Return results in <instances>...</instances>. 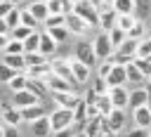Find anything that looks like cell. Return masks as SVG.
<instances>
[{
    "instance_id": "6da1fadb",
    "label": "cell",
    "mask_w": 151,
    "mask_h": 137,
    "mask_svg": "<svg viewBox=\"0 0 151 137\" xmlns=\"http://www.w3.org/2000/svg\"><path fill=\"white\" fill-rule=\"evenodd\" d=\"M73 14L80 17V19L87 24V28H90V26H99V14H97V9L92 7L90 0H80V2H76V5H73Z\"/></svg>"
},
{
    "instance_id": "7a4b0ae2",
    "label": "cell",
    "mask_w": 151,
    "mask_h": 137,
    "mask_svg": "<svg viewBox=\"0 0 151 137\" xmlns=\"http://www.w3.org/2000/svg\"><path fill=\"white\" fill-rule=\"evenodd\" d=\"M47 120H50V130L52 132H59V130H66V128L73 125V113L68 109H54L47 116Z\"/></svg>"
},
{
    "instance_id": "3957f363",
    "label": "cell",
    "mask_w": 151,
    "mask_h": 137,
    "mask_svg": "<svg viewBox=\"0 0 151 137\" xmlns=\"http://www.w3.org/2000/svg\"><path fill=\"white\" fill-rule=\"evenodd\" d=\"M92 52H94V57H97V59H101V61H106V59L113 54V47H111V43H109V35H106V33H99V35L92 40Z\"/></svg>"
},
{
    "instance_id": "277c9868",
    "label": "cell",
    "mask_w": 151,
    "mask_h": 137,
    "mask_svg": "<svg viewBox=\"0 0 151 137\" xmlns=\"http://www.w3.org/2000/svg\"><path fill=\"white\" fill-rule=\"evenodd\" d=\"M73 59H78L80 64H85L87 68H92V66L97 64V57H94V52H92V43H78Z\"/></svg>"
},
{
    "instance_id": "5b68a950",
    "label": "cell",
    "mask_w": 151,
    "mask_h": 137,
    "mask_svg": "<svg viewBox=\"0 0 151 137\" xmlns=\"http://www.w3.org/2000/svg\"><path fill=\"white\" fill-rule=\"evenodd\" d=\"M66 61H68V68H71V73H73V83H76V85H83L85 80H90L92 68H87V66L80 64L78 59H66Z\"/></svg>"
},
{
    "instance_id": "8992f818",
    "label": "cell",
    "mask_w": 151,
    "mask_h": 137,
    "mask_svg": "<svg viewBox=\"0 0 151 137\" xmlns=\"http://www.w3.org/2000/svg\"><path fill=\"white\" fill-rule=\"evenodd\" d=\"M42 83H45V90H50V92H54V94H57V92H78L73 85H68L66 80H61V78L54 76V73H50Z\"/></svg>"
},
{
    "instance_id": "52a82bcc",
    "label": "cell",
    "mask_w": 151,
    "mask_h": 137,
    "mask_svg": "<svg viewBox=\"0 0 151 137\" xmlns=\"http://www.w3.org/2000/svg\"><path fill=\"white\" fill-rule=\"evenodd\" d=\"M50 66H52V73H54V76H59V78H61V80H66L68 85L78 87V85L73 83V73H71V68H68V61H66V59H54V61H50Z\"/></svg>"
},
{
    "instance_id": "ba28073f",
    "label": "cell",
    "mask_w": 151,
    "mask_h": 137,
    "mask_svg": "<svg viewBox=\"0 0 151 137\" xmlns=\"http://www.w3.org/2000/svg\"><path fill=\"white\" fill-rule=\"evenodd\" d=\"M106 97H109V102H111L113 109H125V106H127V90H125L123 85H120V87H109Z\"/></svg>"
},
{
    "instance_id": "9c48e42d",
    "label": "cell",
    "mask_w": 151,
    "mask_h": 137,
    "mask_svg": "<svg viewBox=\"0 0 151 137\" xmlns=\"http://www.w3.org/2000/svg\"><path fill=\"white\" fill-rule=\"evenodd\" d=\"M33 104H40V97H35L31 90L14 92V109H26V106H33Z\"/></svg>"
},
{
    "instance_id": "30bf717a",
    "label": "cell",
    "mask_w": 151,
    "mask_h": 137,
    "mask_svg": "<svg viewBox=\"0 0 151 137\" xmlns=\"http://www.w3.org/2000/svg\"><path fill=\"white\" fill-rule=\"evenodd\" d=\"M54 102H57V109H68V111H73V106L80 102V94H78V92H57V94H54Z\"/></svg>"
},
{
    "instance_id": "8fae6325",
    "label": "cell",
    "mask_w": 151,
    "mask_h": 137,
    "mask_svg": "<svg viewBox=\"0 0 151 137\" xmlns=\"http://www.w3.org/2000/svg\"><path fill=\"white\" fill-rule=\"evenodd\" d=\"M64 28H66L68 33L80 35V33H85V31H87V24H85L80 17H76V14L71 12V14H66V17H64Z\"/></svg>"
},
{
    "instance_id": "7c38bea8",
    "label": "cell",
    "mask_w": 151,
    "mask_h": 137,
    "mask_svg": "<svg viewBox=\"0 0 151 137\" xmlns=\"http://www.w3.org/2000/svg\"><path fill=\"white\" fill-rule=\"evenodd\" d=\"M50 73H52V66H50V61H45V64H38V66H28L24 76L31 78V80H45Z\"/></svg>"
},
{
    "instance_id": "4fadbf2b",
    "label": "cell",
    "mask_w": 151,
    "mask_h": 137,
    "mask_svg": "<svg viewBox=\"0 0 151 137\" xmlns=\"http://www.w3.org/2000/svg\"><path fill=\"white\" fill-rule=\"evenodd\" d=\"M104 80H106L109 87H120V85H125V83H127V80H125V66H111V71H109V76H106Z\"/></svg>"
},
{
    "instance_id": "5bb4252c",
    "label": "cell",
    "mask_w": 151,
    "mask_h": 137,
    "mask_svg": "<svg viewBox=\"0 0 151 137\" xmlns=\"http://www.w3.org/2000/svg\"><path fill=\"white\" fill-rule=\"evenodd\" d=\"M19 116H21V120H28V123H35L38 118H42V116H45V109H42V104H33V106H26V109H19Z\"/></svg>"
},
{
    "instance_id": "9a60e30c",
    "label": "cell",
    "mask_w": 151,
    "mask_h": 137,
    "mask_svg": "<svg viewBox=\"0 0 151 137\" xmlns=\"http://www.w3.org/2000/svg\"><path fill=\"white\" fill-rule=\"evenodd\" d=\"M132 118H134V128H144V130L151 128V111H149L146 106L134 109V111H132Z\"/></svg>"
},
{
    "instance_id": "2e32d148",
    "label": "cell",
    "mask_w": 151,
    "mask_h": 137,
    "mask_svg": "<svg viewBox=\"0 0 151 137\" xmlns=\"http://www.w3.org/2000/svg\"><path fill=\"white\" fill-rule=\"evenodd\" d=\"M38 52H40V54H42L45 59H47L50 54H54V52H57V43H54V40H52V38H50V35H47L45 31L40 33V43H38Z\"/></svg>"
},
{
    "instance_id": "e0dca14e",
    "label": "cell",
    "mask_w": 151,
    "mask_h": 137,
    "mask_svg": "<svg viewBox=\"0 0 151 137\" xmlns=\"http://www.w3.org/2000/svg\"><path fill=\"white\" fill-rule=\"evenodd\" d=\"M146 104V92H144V87L139 85L137 90H132V92H127V106L134 111V109H139V106H144Z\"/></svg>"
},
{
    "instance_id": "ac0fdd59",
    "label": "cell",
    "mask_w": 151,
    "mask_h": 137,
    "mask_svg": "<svg viewBox=\"0 0 151 137\" xmlns=\"http://www.w3.org/2000/svg\"><path fill=\"white\" fill-rule=\"evenodd\" d=\"M0 116H2V120H5V125H12V128H19V123H21V116H19V109H14V106H2V111H0Z\"/></svg>"
},
{
    "instance_id": "d6986e66",
    "label": "cell",
    "mask_w": 151,
    "mask_h": 137,
    "mask_svg": "<svg viewBox=\"0 0 151 137\" xmlns=\"http://www.w3.org/2000/svg\"><path fill=\"white\" fill-rule=\"evenodd\" d=\"M106 120H109V128H111L113 132H120V128L125 125V113H123V109H111V113L106 116Z\"/></svg>"
},
{
    "instance_id": "ffe728a7",
    "label": "cell",
    "mask_w": 151,
    "mask_h": 137,
    "mask_svg": "<svg viewBox=\"0 0 151 137\" xmlns=\"http://www.w3.org/2000/svg\"><path fill=\"white\" fill-rule=\"evenodd\" d=\"M116 19H118V14H116L113 9L101 12V14H99V28H101V33H109L111 28H116Z\"/></svg>"
},
{
    "instance_id": "44dd1931",
    "label": "cell",
    "mask_w": 151,
    "mask_h": 137,
    "mask_svg": "<svg viewBox=\"0 0 151 137\" xmlns=\"http://www.w3.org/2000/svg\"><path fill=\"white\" fill-rule=\"evenodd\" d=\"M134 12H137V21H146L151 17V0H134Z\"/></svg>"
},
{
    "instance_id": "7402d4cb",
    "label": "cell",
    "mask_w": 151,
    "mask_h": 137,
    "mask_svg": "<svg viewBox=\"0 0 151 137\" xmlns=\"http://www.w3.org/2000/svg\"><path fill=\"white\" fill-rule=\"evenodd\" d=\"M2 64L9 66V68H14L17 73H24V68H26V64H24V54H5Z\"/></svg>"
},
{
    "instance_id": "603a6c76",
    "label": "cell",
    "mask_w": 151,
    "mask_h": 137,
    "mask_svg": "<svg viewBox=\"0 0 151 137\" xmlns=\"http://www.w3.org/2000/svg\"><path fill=\"white\" fill-rule=\"evenodd\" d=\"M111 9L116 14H132L134 12V0H111Z\"/></svg>"
},
{
    "instance_id": "cb8c5ba5",
    "label": "cell",
    "mask_w": 151,
    "mask_h": 137,
    "mask_svg": "<svg viewBox=\"0 0 151 137\" xmlns=\"http://www.w3.org/2000/svg\"><path fill=\"white\" fill-rule=\"evenodd\" d=\"M28 12H31V17L38 21V24H42L45 19H47V7H45V2H35V5H28Z\"/></svg>"
},
{
    "instance_id": "d4e9b609",
    "label": "cell",
    "mask_w": 151,
    "mask_h": 137,
    "mask_svg": "<svg viewBox=\"0 0 151 137\" xmlns=\"http://www.w3.org/2000/svg\"><path fill=\"white\" fill-rule=\"evenodd\" d=\"M137 43H139V40L125 38V40L116 47V52H118V54H125V57H134V52H137Z\"/></svg>"
},
{
    "instance_id": "484cf974",
    "label": "cell",
    "mask_w": 151,
    "mask_h": 137,
    "mask_svg": "<svg viewBox=\"0 0 151 137\" xmlns=\"http://www.w3.org/2000/svg\"><path fill=\"white\" fill-rule=\"evenodd\" d=\"M52 130H50V120H47V116H42V118H38L35 123H33V135L35 137H47Z\"/></svg>"
},
{
    "instance_id": "4316f807",
    "label": "cell",
    "mask_w": 151,
    "mask_h": 137,
    "mask_svg": "<svg viewBox=\"0 0 151 137\" xmlns=\"http://www.w3.org/2000/svg\"><path fill=\"white\" fill-rule=\"evenodd\" d=\"M132 66H134V68L142 73L144 83L151 78V61H149V59H137V57H134V59H132Z\"/></svg>"
},
{
    "instance_id": "83f0119b",
    "label": "cell",
    "mask_w": 151,
    "mask_h": 137,
    "mask_svg": "<svg viewBox=\"0 0 151 137\" xmlns=\"http://www.w3.org/2000/svg\"><path fill=\"white\" fill-rule=\"evenodd\" d=\"M137 24V19H134V14H118V19H116V26L120 28V31H130L132 26Z\"/></svg>"
},
{
    "instance_id": "f1b7e54d",
    "label": "cell",
    "mask_w": 151,
    "mask_h": 137,
    "mask_svg": "<svg viewBox=\"0 0 151 137\" xmlns=\"http://www.w3.org/2000/svg\"><path fill=\"white\" fill-rule=\"evenodd\" d=\"M31 33H33V28H28V26H21V24H19L17 28H12V31H9V40H19V43H24Z\"/></svg>"
},
{
    "instance_id": "f546056e",
    "label": "cell",
    "mask_w": 151,
    "mask_h": 137,
    "mask_svg": "<svg viewBox=\"0 0 151 137\" xmlns=\"http://www.w3.org/2000/svg\"><path fill=\"white\" fill-rule=\"evenodd\" d=\"M134 57H137V59H149V57H151V40H149V38H142V40L137 43Z\"/></svg>"
},
{
    "instance_id": "4dcf8cb0",
    "label": "cell",
    "mask_w": 151,
    "mask_h": 137,
    "mask_svg": "<svg viewBox=\"0 0 151 137\" xmlns=\"http://www.w3.org/2000/svg\"><path fill=\"white\" fill-rule=\"evenodd\" d=\"M106 35H109V43H111V47H113V50H116V47H118V45L127 38V33H125V31H120L118 26H116V28H111Z\"/></svg>"
},
{
    "instance_id": "1f68e13d",
    "label": "cell",
    "mask_w": 151,
    "mask_h": 137,
    "mask_svg": "<svg viewBox=\"0 0 151 137\" xmlns=\"http://www.w3.org/2000/svg\"><path fill=\"white\" fill-rule=\"evenodd\" d=\"M38 43H40V33H31L21 45H24V54H28V52H38Z\"/></svg>"
},
{
    "instance_id": "d6a6232c",
    "label": "cell",
    "mask_w": 151,
    "mask_h": 137,
    "mask_svg": "<svg viewBox=\"0 0 151 137\" xmlns=\"http://www.w3.org/2000/svg\"><path fill=\"white\" fill-rule=\"evenodd\" d=\"M45 33H47V35H50V38H52V40H54L57 45H59V43H64V40H66L68 35H71V33H68V31H66L64 26H57V28H50V31H45Z\"/></svg>"
},
{
    "instance_id": "836d02e7",
    "label": "cell",
    "mask_w": 151,
    "mask_h": 137,
    "mask_svg": "<svg viewBox=\"0 0 151 137\" xmlns=\"http://www.w3.org/2000/svg\"><path fill=\"white\" fill-rule=\"evenodd\" d=\"M94 106H97L99 116H109V113H111V109H113L106 94H99V97H97V102H94Z\"/></svg>"
},
{
    "instance_id": "e575fe53",
    "label": "cell",
    "mask_w": 151,
    "mask_h": 137,
    "mask_svg": "<svg viewBox=\"0 0 151 137\" xmlns=\"http://www.w3.org/2000/svg\"><path fill=\"white\" fill-rule=\"evenodd\" d=\"M45 61H47V59H45L40 52H28V54H24V64H26V68H28V66H38V64H45ZM26 68H24V71H26Z\"/></svg>"
},
{
    "instance_id": "d590c367",
    "label": "cell",
    "mask_w": 151,
    "mask_h": 137,
    "mask_svg": "<svg viewBox=\"0 0 151 137\" xmlns=\"http://www.w3.org/2000/svg\"><path fill=\"white\" fill-rule=\"evenodd\" d=\"M42 26H45V31L57 28V26H64V14H47V19L42 21Z\"/></svg>"
},
{
    "instance_id": "8d00e7d4",
    "label": "cell",
    "mask_w": 151,
    "mask_h": 137,
    "mask_svg": "<svg viewBox=\"0 0 151 137\" xmlns=\"http://www.w3.org/2000/svg\"><path fill=\"white\" fill-rule=\"evenodd\" d=\"M125 80H127V83H139V85L144 83L142 73H139V71H137L132 64H127V66H125Z\"/></svg>"
},
{
    "instance_id": "74e56055",
    "label": "cell",
    "mask_w": 151,
    "mask_h": 137,
    "mask_svg": "<svg viewBox=\"0 0 151 137\" xmlns=\"http://www.w3.org/2000/svg\"><path fill=\"white\" fill-rule=\"evenodd\" d=\"M7 87L12 90V92H19V90H26V76L24 73H17L9 83H7Z\"/></svg>"
},
{
    "instance_id": "f35d334b",
    "label": "cell",
    "mask_w": 151,
    "mask_h": 137,
    "mask_svg": "<svg viewBox=\"0 0 151 137\" xmlns=\"http://www.w3.org/2000/svg\"><path fill=\"white\" fill-rule=\"evenodd\" d=\"M26 90H31L35 97H42V94H45V83H42V80H31V78H26Z\"/></svg>"
},
{
    "instance_id": "ab89813d",
    "label": "cell",
    "mask_w": 151,
    "mask_h": 137,
    "mask_svg": "<svg viewBox=\"0 0 151 137\" xmlns=\"http://www.w3.org/2000/svg\"><path fill=\"white\" fill-rule=\"evenodd\" d=\"M19 21H21V26H28V28H33V31H35V26H40V24L31 17L28 9H19Z\"/></svg>"
},
{
    "instance_id": "60d3db41",
    "label": "cell",
    "mask_w": 151,
    "mask_h": 137,
    "mask_svg": "<svg viewBox=\"0 0 151 137\" xmlns=\"http://www.w3.org/2000/svg\"><path fill=\"white\" fill-rule=\"evenodd\" d=\"M5 24H7V31H12V28H17L21 21H19V7H14L7 17H5Z\"/></svg>"
},
{
    "instance_id": "b9f144b4",
    "label": "cell",
    "mask_w": 151,
    "mask_h": 137,
    "mask_svg": "<svg viewBox=\"0 0 151 137\" xmlns=\"http://www.w3.org/2000/svg\"><path fill=\"white\" fill-rule=\"evenodd\" d=\"M144 31H146V26H144L142 21H137V24L127 31V38H132V40H142V38H144Z\"/></svg>"
},
{
    "instance_id": "7bdbcfd3",
    "label": "cell",
    "mask_w": 151,
    "mask_h": 137,
    "mask_svg": "<svg viewBox=\"0 0 151 137\" xmlns=\"http://www.w3.org/2000/svg\"><path fill=\"white\" fill-rule=\"evenodd\" d=\"M14 76H17V71H14V68H9V66H5V64L0 61V83H9Z\"/></svg>"
},
{
    "instance_id": "ee69618b",
    "label": "cell",
    "mask_w": 151,
    "mask_h": 137,
    "mask_svg": "<svg viewBox=\"0 0 151 137\" xmlns=\"http://www.w3.org/2000/svg\"><path fill=\"white\" fill-rule=\"evenodd\" d=\"M5 54H24V45L19 40H9L5 47Z\"/></svg>"
},
{
    "instance_id": "f6af8a7d",
    "label": "cell",
    "mask_w": 151,
    "mask_h": 137,
    "mask_svg": "<svg viewBox=\"0 0 151 137\" xmlns=\"http://www.w3.org/2000/svg\"><path fill=\"white\" fill-rule=\"evenodd\" d=\"M90 87H92L97 94H106V92H109V85H106V80H104V78H99V76H97V80H94Z\"/></svg>"
},
{
    "instance_id": "bcb514c9",
    "label": "cell",
    "mask_w": 151,
    "mask_h": 137,
    "mask_svg": "<svg viewBox=\"0 0 151 137\" xmlns=\"http://www.w3.org/2000/svg\"><path fill=\"white\" fill-rule=\"evenodd\" d=\"M97 97H99V94H97V92H94L92 87H87V90H85V94H80V99H83V102H85L87 106H94Z\"/></svg>"
},
{
    "instance_id": "7dc6e473",
    "label": "cell",
    "mask_w": 151,
    "mask_h": 137,
    "mask_svg": "<svg viewBox=\"0 0 151 137\" xmlns=\"http://www.w3.org/2000/svg\"><path fill=\"white\" fill-rule=\"evenodd\" d=\"M45 7H47L50 14H61V0H47Z\"/></svg>"
},
{
    "instance_id": "c3c4849f",
    "label": "cell",
    "mask_w": 151,
    "mask_h": 137,
    "mask_svg": "<svg viewBox=\"0 0 151 137\" xmlns=\"http://www.w3.org/2000/svg\"><path fill=\"white\" fill-rule=\"evenodd\" d=\"M12 9H14V5H9L7 0H0V19H5Z\"/></svg>"
},
{
    "instance_id": "681fc988",
    "label": "cell",
    "mask_w": 151,
    "mask_h": 137,
    "mask_svg": "<svg viewBox=\"0 0 151 137\" xmlns=\"http://www.w3.org/2000/svg\"><path fill=\"white\" fill-rule=\"evenodd\" d=\"M2 137H19V128H12V125H2Z\"/></svg>"
},
{
    "instance_id": "f907efd6",
    "label": "cell",
    "mask_w": 151,
    "mask_h": 137,
    "mask_svg": "<svg viewBox=\"0 0 151 137\" xmlns=\"http://www.w3.org/2000/svg\"><path fill=\"white\" fill-rule=\"evenodd\" d=\"M125 137H149V130H144V128H132Z\"/></svg>"
},
{
    "instance_id": "816d5d0a",
    "label": "cell",
    "mask_w": 151,
    "mask_h": 137,
    "mask_svg": "<svg viewBox=\"0 0 151 137\" xmlns=\"http://www.w3.org/2000/svg\"><path fill=\"white\" fill-rule=\"evenodd\" d=\"M111 61H101V66H99V78H106L109 76V71H111Z\"/></svg>"
},
{
    "instance_id": "f5cc1de1",
    "label": "cell",
    "mask_w": 151,
    "mask_h": 137,
    "mask_svg": "<svg viewBox=\"0 0 151 137\" xmlns=\"http://www.w3.org/2000/svg\"><path fill=\"white\" fill-rule=\"evenodd\" d=\"M73 135H76L73 125H71V128H66V130H59V132H54V137H73Z\"/></svg>"
},
{
    "instance_id": "db71d44e",
    "label": "cell",
    "mask_w": 151,
    "mask_h": 137,
    "mask_svg": "<svg viewBox=\"0 0 151 137\" xmlns=\"http://www.w3.org/2000/svg\"><path fill=\"white\" fill-rule=\"evenodd\" d=\"M142 87H144V92H146V104H144V106L151 111V85H149V83H144Z\"/></svg>"
},
{
    "instance_id": "11a10c76",
    "label": "cell",
    "mask_w": 151,
    "mask_h": 137,
    "mask_svg": "<svg viewBox=\"0 0 151 137\" xmlns=\"http://www.w3.org/2000/svg\"><path fill=\"white\" fill-rule=\"evenodd\" d=\"M9 43V33H0V50H5Z\"/></svg>"
},
{
    "instance_id": "9f6ffc18",
    "label": "cell",
    "mask_w": 151,
    "mask_h": 137,
    "mask_svg": "<svg viewBox=\"0 0 151 137\" xmlns=\"http://www.w3.org/2000/svg\"><path fill=\"white\" fill-rule=\"evenodd\" d=\"M0 33H9V31H7V24H5V19H0Z\"/></svg>"
},
{
    "instance_id": "6f0895ef",
    "label": "cell",
    "mask_w": 151,
    "mask_h": 137,
    "mask_svg": "<svg viewBox=\"0 0 151 137\" xmlns=\"http://www.w3.org/2000/svg\"><path fill=\"white\" fill-rule=\"evenodd\" d=\"M7 2H9V5H14V7H17V5H24V2H26V0H7Z\"/></svg>"
},
{
    "instance_id": "680465c9",
    "label": "cell",
    "mask_w": 151,
    "mask_h": 137,
    "mask_svg": "<svg viewBox=\"0 0 151 137\" xmlns=\"http://www.w3.org/2000/svg\"><path fill=\"white\" fill-rule=\"evenodd\" d=\"M28 5H35V2H47V0H26Z\"/></svg>"
},
{
    "instance_id": "91938a15",
    "label": "cell",
    "mask_w": 151,
    "mask_h": 137,
    "mask_svg": "<svg viewBox=\"0 0 151 137\" xmlns=\"http://www.w3.org/2000/svg\"><path fill=\"white\" fill-rule=\"evenodd\" d=\"M73 137H87V135H85V132H76Z\"/></svg>"
},
{
    "instance_id": "94428289",
    "label": "cell",
    "mask_w": 151,
    "mask_h": 137,
    "mask_svg": "<svg viewBox=\"0 0 151 137\" xmlns=\"http://www.w3.org/2000/svg\"><path fill=\"white\" fill-rule=\"evenodd\" d=\"M68 2H71V5H76V2H80V0H68Z\"/></svg>"
},
{
    "instance_id": "6125c7cd",
    "label": "cell",
    "mask_w": 151,
    "mask_h": 137,
    "mask_svg": "<svg viewBox=\"0 0 151 137\" xmlns=\"http://www.w3.org/2000/svg\"><path fill=\"white\" fill-rule=\"evenodd\" d=\"M0 137H2V125H0Z\"/></svg>"
},
{
    "instance_id": "be15d7a7",
    "label": "cell",
    "mask_w": 151,
    "mask_h": 137,
    "mask_svg": "<svg viewBox=\"0 0 151 137\" xmlns=\"http://www.w3.org/2000/svg\"><path fill=\"white\" fill-rule=\"evenodd\" d=\"M146 83H149V85H151V78H149V80H146Z\"/></svg>"
},
{
    "instance_id": "e7e4bbea",
    "label": "cell",
    "mask_w": 151,
    "mask_h": 137,
    "mask_svg": "<svg viewBox=\"0 0 151 137\" xmlns=\"http://www.w3.org/2000/svg\"><path fill=\"white\" fill-rule=\"evenodd\" d=\"M0 111H2V104H0Z\"/></svg>"
},
{
    "instance_id": "03108f58",
    "label": "cell",
    "mask_w": 151,
    "mask_h": 137,
    "mask_svg": "<svg viewBox=\"0 0 151 137\" xmlns=\"http://www.w3.org/2000/svg\"><path fill=\"white\" fill-rule=\"evenodd\" d=\"M149 61H151V57H149Z\"/></svg>"
}]
</instances>
